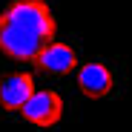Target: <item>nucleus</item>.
Here are the masks:
<instances>
[{
	"mask_svg": "<svg viewBox=\"0 0 132 132\" xmlns=\"http://www.w3.org/2000/svg\"><path fill=\"white\" fill-rule=\"evenodd\" d=\"M0 17H6L17 29L40 37L43 43H49L55 37V17L46 9V3H23V0H14L12 6H6V12Z\"/></svg>",
	"mask_w": 132,
	"mask_h": 132,
	"instance_id": "nucleus-1",
	"label": "nucleus"
},
{
	"mask_svg": "<svg viewBox=\"0 0 132 132\" xmlns=\"http://www.w3.org/2000/svg\"><path fill=\"white\" fill-rule=\"evenodd\" d=\"M23 118L29 121V123H35V126H40V129H49V126H55L57 121H60V115H63V101H60V95L55 92V89H35L32 92V98L23 103Z\"/></svg>",
	"mask_w": 132,
	"mask_h": 132,
	"instance_id": "nucleus-2",
	"label": "nucleus"
},
{
	"mask_svg": "<svg viewBox=\"0 0 132 132\" xmlns=\"http://www.w3.org/2000/svg\"><path fill=\"white\" fill-rule=\"evenodd\" d=\"M43 46H46V43H43L40 37L17 29L6 17H0V52H6L14 60H35Z\"/></svg>",
	"mask_w": 132,
	"mask_h": 132,
	"instance_id": "nucleus-3",
	"label": "nucleus"
},
{
	"mask_svg": "<svg viewBox=\"0 0 132 132\" xmlns=\"http://www.w3.org/2000/svg\"><path fill=\"white\" fill-rule=\"evenodd\" d=\"M35 92V78L29 72H12L6 78H0V106L6 112H20L23 103Z\"/></svg>",
	"mask_w": 132,
	"mask_h": 132,
	"instance_id": "nucleus-4",
	"label": "nucleus"
},
{
	"mask_svg": "<svg viewBox=\"0 0 132 132\" xmlns=\"http://www.w3.org/2000/svg\"><path fill=\"white\" fill-rule=\"evenodd\" d=\"M35 66L49 75H69L78 69V55L72 46H66V43H55L49 40L46 46H43L35 57Z\"/></svg>",
	"mask_w": 132,
	"mask_h": 132,
	"instance_id": "nucleus-5",
	"label": "nucleus"
},
{
	"mask_svg": "<svg viewBox=\"0 0 132 132\" xmlns=\"http://www.w3.org/2000/svg\"><path fill=\"white\" fill-rule=\"evenodd\" d=\"M78 86L86 98H103L112 92L115 78L103 63H83L78 66Z\"/></svg>",
	"mask_w": 132,
	"mask_h": 132,
	"instance_id": "nucleus-6",
	"label": "nucleus"
},
{
	"mask_svg": "<svg viewBox=\"0 0 132 132\" xmlns=\"http://www.w3.org/2000/svg\"><path fill=\"white\" fill-rule=\"evenodd\" d=\"M23 3H46V0H23Z\"/></svg>",
	"mask_w": 132,
	"mask_h": 132,
	"instance_id": "nucleus-7",
	"label": "nucleus"
}]
</instances>
